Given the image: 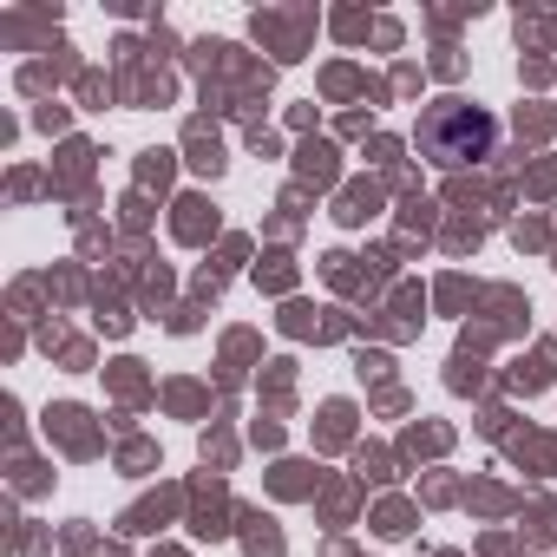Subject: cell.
I'll return each instance as SVG.
<instances>
[{
  "label": "cell",
  "instance_id": "obj_1",
  "mask_svg": "<svg viewBox=\"0 0 557 557\" xmlns=\"http://www.w3.org/2000/svg\"><path fill=\"white\" fill-rule=\"evenodd\" d=\"M492 138H498V125H492L485 112L459 106V99H446V106H433V112L420 119V145H426L433 164H472V158H485Z\"/></svg>",
  "mask_w": 557,
  "mask_h": 557
}]
</instances>
